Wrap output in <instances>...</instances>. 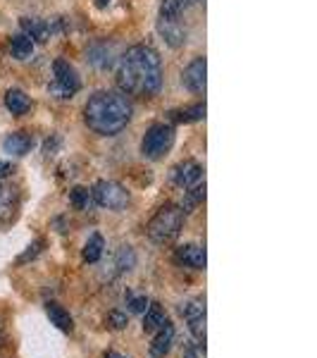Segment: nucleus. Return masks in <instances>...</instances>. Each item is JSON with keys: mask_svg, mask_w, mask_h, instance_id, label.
<instances>
[{"mask_svg": "<svg viewBox=\"0 0 317 358\" xmlns=\"http://www.w3.org/2000/svg\"><path fill=\"white\" fill-rule=\"evenodd\" d=\"M117 86L124 96L153 98L163 86V62L158 50L146 43L131 45L119 57L117 65Z\"/></svg>", "mask_w": 317, "mask_h": 358, "instance_id": "1", "label": "nucleus"}, {"mask_svg": "<svg viewBox=\"0 0 317 358\" xmlns=\"http://www.w3.org/2000/svg\"><path fill=\"white\" fill-rule=\"evenodd\" d=\"M131 103L117 91H96L84 106V122L101 136H115L129 124Z\"/></svg>", "mask_w": 317, "mask_h": 358, "instance_id": "2", "label": "nucleus"}, {"mask_svg": "<svg viewBox=\"0 0 317 358\" xmlns=\"http://www.w3.org/2000/svg\"><path fill=\"white\" fill-rule=\"evenodd\" d=\"M182 227H184V210L175 203H167L148 222V239L160 246L172 244L179 236Z\"/></svg>", "mask_w": 317, "mask_h": 358, "instance_id": "3", "label": "nucleus"}, {"mask_svg": "<svg viewBox=\"0 0 317 358\" xmlns=\"http://www.w3.org/2000/svg\"><path fill=\"white\" fill-rule=\"evenodd\" d=\"M175 146V127L172 124H153L141 141V153L148 160H160Z\"/></svg>", "mask_w": 317, "mask_h": 358, "instance_id": "4", "label": "nucleus"}, {"mask_svg": "<svg viewBox=\"0 0 317 358\" xmlns=\"http://www.w3.org/2000/svg\"><path fill=\"white\" fill-rule=\"evenodd\" d=\"M94 201L101 208H108V210H122L129 203V192L122 184L110 182V179H101L94 187Z\"/></svg>", "mask_w": 317, "mask_h": 358, "instance_id": "5", "label": "nucleus"}, {"mask_svg": "<svg viewBox=\"0 0 317 358\" xmlns=\"http://www.w3.org/2000/svg\"><path fill=\"white\" fill-rule=\"evenodd\" d=\"M53 72H55V82L50 84V94H55L57 98H72L82 89V79H79L77 69L69 65L67 60H55Z\"/></svg>", "mask_w": 317, "mask_h": 358, "instance_id": "6", "label": "nucleus"}, {"mask_svg": "<svg viewBox=\"0 0 317 358\" xmlns=\"http://www.w3.org/2000/svg\"><path fill=\"white\" fill-rule=\"evenodd\" d=\"M179 313L186 317L189 332L198 344H205V301L203 299H191V301L179 306Z\"/></svg>", "mask_w": 317, "mask_h": 358, "instance_id": "7", "label": "nucleus"}, {"mask_svg": "<svg viewBox=\"0 0 317 358\" xmlns=\"http://www.w3.org/2000/svg\"><path fill=\"white\" fill-rule=\"evenodd\" d=\"M158 31L170 48H182L186 43V27L182 24V17H160Z\"/></svg>", "mask_w": 317, "mask_h": 358, "instance_id": "8", "label": "nucleus"}, {"mask_svg": "<svg viewBox=\"0 0 317 358\" xmlns=\"http://www.w3.org/2000/svg\"><path fill=\"white\" fill-rule=\"evenodd\" d=\"M205 74H207L205 57H196V60L189 62V67L184 69L182 82L189 91H191V94H205V86H207Z\"/></svg>", "mask_w": 317, "mask_h": 358, "instance_id": "9", "label": "nucleus"}, {"mask_svg": "<svg viewBox=\"0 0 317 358\" xmlns=\"http://www.w3.org/2000/svg\"><path fill=\"white\" fill-rule=\"evenodd\" d=\"M175 261L179 265H186V268H193V270H205V265H207L205 248L198 244H184L177 248Z\"/></svg>", "mask_w": 317, "mask_h": 358, "instance_id": "10", "label": "nucleus"}, {"mask_svg": "<svg viewBox=\"0 0 317 358\" xmlns=\"http://www.w3.org/2000/svg\"><path fill=\"white\" fill-rule=\"evenodd\" d=\"M200 177H203V167L196 163V160H184V163L177 165L175 172H172L175 184L182 189H189V187H193V184H198Z\"/></svg>", "mask_w": 317, "mask_h": 358, "instance_id": "11", "label": "nucleus"}, {"mask_svg": "<svg viewBox=\"0 0 317 358\" xmlns=\"http://www.w3.org/2000/svg\"><path fill=\"white\" fill-rule=\"evenodd\" d=\"M20 27H22V31H24V36L31 38L34 43H45L50 38V34H53L48 22L38 20V17H22Z\"/></svg>", "mask_w": 317, "mask_h": 358, "instance_id": "12", "label": "nucleus"}, {"mask_svg": "<svg viewBox=\"0 0 317 358\" xmlns=\"http://www.w3.org/2000/svg\"><path fill=\"white\" fill-rule=\"evenodd\" d=\"M34 148V136H29L27 131H13V134L5 136L3 141V151L15 155V158H22Z\"/></svg>", "mask_w": 317, "mask_h": 358, "instance_id": "13", "label": "nucleus"}, {"mask_svg": "<svg viewBox=\"0 0 317 358\" xmlns=\"http://www.w3.org/2000/svg\"><path fill=\"white\" fill-rule=\"evenodd\" d=\"M172 344H175V325L170 320H165V325L160 327L158 334H155L153 344H151V356L153 358H165L170 354Z\"/></svg>", "mask_w": 317, "mask_h": 358, "instance_id": "14", "label": "nucleus"}, {"mask_svg": "<svg viewBox=\"0 0 317 358\" xmlns=\"http://www.w3.org/2000/svg\"><path fill=\"white\" fill-rule=\"evenodd\" d=\"M5 108H8V110L13 113L15 117H20V115L29 113V108H31V101H29V96L22 89H10L8 94H5Z\"/></svg>", "mask_w": 317, "mask_h": 358, "instance_id": "15", "label": "nucleus"}, {"mask_svg": "<svg viewBox=\"0 0 317 358\" xmlns=\"http://www.w3.org/2000/svg\"><path fill=\"white\" fill-rule=\"evenodd\" d=\"M15 208H17L15 192L8 187V184L0 182V224L13 220V217H15Z\"/></svg>", "mask_w": 317, "mask_h": 358, "instance_id": "16", "label": "nucleus"}, {"mask_svg": "<svg viewBox=\"0 0 317 358\" xmlns=\"http://www.w3.org/2000/svg\"><path fill=\"white\" fill-rule=\"evenodd\" d=\"M167 315L160 303H148L146 313H143V332H158L165 325Z\"/></svg>", "mask_w": 317, "mask_h": 358, "instance_id": "17", "label": "nucleus"}, {"mask_svg": "<svg viewBox=\"0 0 317 358\" xmlns=\"http://www.w3.org/2000/svg\"><path fill=\"white\" fill-rule=\"evenodd\" d=\"M45 313H48L50 317V322L57 327V330H62V332H72L74 330V320H72V315L67 313L62 306H57V303H48L45 306Z\"/></svg>", "mask_w": 317, "mask_h": 358, "instance_id": "18", "label": "nucleus"}, {"mask_svg": "<svg viewBox=\"0 0 317 358\" xmlns=\"http://www.w3.org/2000/svg\"><path fill=\"white\" fill-rule=\"evenodd\" d=\"M103 251H105V239L103 234H91L89 241L84 244V261L86 263H98L103 258Z\"/></svg>", "mask_w": 317, "mask_h": 358, "instance_id": "19", "label": "nucleus"}, {"mask_svg": "<svg viewBox=\"0 0 317 358\" xmlns=\"http://www.w3.org/2000/svg\"><path fill=\"white\" fill-rule=\"evenodd\" d=\"M170 117L175 120V122H198V120L205 117V103H196L191 108H182V110H172Z\"/></svg>", "mask_w": 317, "mask_h": 358, "instance_id": "20", "label": "nucleus"}, {"mask_svg": "<svg viewBox=\"0 0 317 358\" xmlns=\"http://www.w3.org/2000/svg\"><path fill=\"white\" fill-rule=\"evenodd\" d=\"M203 201H205V184H193V187H189V192L184 194V203L179 208L184 213H191L203 203Z\"/></svg>", "mask_w": 317, "mask_h": 358, "instance_id": "21", "label": "nucleus"}, {"mask_svg": "<svg viewBox=\"0 0 317 358\" xmlns=\"http://www.w3.org/2000/svg\"><path fill=\"white\" fill-rule=\"evenodd\" d=\"M10 50H13L15 60H27L34 53V41L24 36V34H17V36H13V41H10Z\"/></svg>", "mask_w": 317, "mask_h": 358, "instance_id": "22", "label": "nucleus"}, {"mask_svg": "<svg viewBox=\"0 0 317 358\" xmlns=\"http://www.w3.org/2000/svg\"><path fill=\"white\" fill-rule=\"evenodd\" d=\"M136 265V253L131 246H119L117 256H115V268H117V273H129V270H134Z\"/></svg>", "mask_w": 317, "mask_h": 358, "instance_id": "23", "label": "nucleus"}, {"mask_svg": "<svg viewBox=\"0 0 317 358\" xmlns=\"http://www.w3.org/2000/svg\"><path fill=\"white\" fill-rule=\"evenodd\" d=\"M89 201H91V192L86 187H74L72 192H69V203L77 208V210H86Z\"/></svg>", "mask_w": 317, "mask_h": 358, "instance_id": "24", "label": "nucleus"}, {"mask_svg": "<svg viewBox=\"0 0 317 358\" xmlns=\"http://www.w3.org/2000/svg\"><path fill=\"white\" fill-rule=\"evenodd\" d=\"M184 10H186L184 0H163L160 3V17H182Z\"/></svg>", "mask_w": 317, "mask_h": 358, "instance_id": "25", "label": "nucleus"}, {"mask_svg": "<svg viewBox=\"0 0 317 358\" xmlns=\"http://www.w3.org/2000/svg\"><path fill=\"white\" fill-rule=\"evenodd\" d=\"M148 299L146 296H134V294H126V308H129V313H146L148 308Z\"/></svg>", "mask_w": 317, "mask_h": 358, "instance_id": "26", "label": "nucleus"}, {"mask_svg": "<svg viewBox=\"0 0 317 358\" xmlns=\"http://www.w3.org/2000/svg\"><path fill=\"white\" fill-rule=\"evenodd\" d=\"M105 322L112 327V330H124V327L129 325V315L122 313V310H110Z\"/></svg>", "mask_w": 317, "mask_h": 358, "instance_id": "27", "label": "nucleus"}, {"mask_svg": "<svg viewBox=\"0 0 317 358\" xmlns=\"http://www.w3.org/2000/svg\"><path fill=\"white\" fill-rule=\"evenodd\" d=\"M45 246V241L43 239H38V241H34V244L31 246H29L27 248V251L24 253H22V256L20 258H17V263H29V261H31V258H36L38 256V253H41V248Z\"/></svg>", "mask_w": 317, "mask_h": 358, "instance_id": "28", "label": "nucleus"}, {"mask_svg": "<svg viewBox=\"0 0 317 358\" xmlns=\"http://www.w3.org/2000/svg\"><path fill=\"white\" fill-rule=\"evenodd\" d=\"M184 358H205V344H189Z\"/></svg>", "mask_w": 317, "mask_h": 358, "instance_id": "29", "label": "nucleus"}, {"mask_svg": "<svg viewBox=\"0 0 317 358\" xmlns=\"http://www.w3.org/2000/svg\"><path fill=\"white\" fill-rule=\"evenodd\" d=\"M15 172V167L10 165V163H5V160H0V179H5V177H10Z\"/></svg>", "mask_w": 317, "mask_h": 358, "instance_id": "30", "label": "nucleus"}, {"mask_svg": "<svg viewBox=\"0 0 317 358\" xmlns=\"http://www.w3.org/2000/svg\"><path fill=\"white\" fill-rule=\"evenodd\" d=\"M105 358H124V356H122V354H117V351H108Z\"/></svg>", "mask_w": 317, "mask_h": 358, "instance_id": "31", "label": "nucleus"}, {"mask_svg": "<svg viewBox=\"0 0 317 358\" xmlns=\"http://www.w3.org/2000/svg\"><path fill=\"white\" fill-rule=\"evenodd\" d=\"M184 3H186V8H189V5H198V3H203V0H184Z\"/></svg>", "mask_w": 317, "mask_h": 358, "instance_id": "32", "label": "nucleus"}, {"mask_svg": "<svg viewBox=\"0 0 317 358\" xmlns=\"http://www.w3.org/2000/svg\"><path fill=\"white\" fill-rule=\"evenodd\" d=\"M108 3H110V0H98V5H101V8H105Z\"/></svg>", "mask_w": 317, "mask_h": 358, "instance_id": "33", "label": "nucleus"}]
</instances>
